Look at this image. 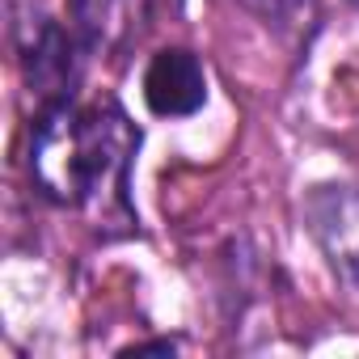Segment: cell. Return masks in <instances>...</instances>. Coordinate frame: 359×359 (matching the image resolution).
Instances as JSON below:
<instances>
[{
	"instance_id": "3957f363",
	"label": "cell",
	"mask_w": 359,
	"mask_h": 359,
	"mask_svg": "<svg viewBox=\"0 0 359 359\" xmlns=\"http://www.w3.org/2000/svg\"><path fill=\"white\" fill-rule=\"evenodd\" d=\"M76 51H81L76 39L64 26H55L51 18L26 22V30H22V68H26L30 89L43 97V106L72 97V89L81 81V55Z\"/></svg>"
},
{
	"instance_id": "6da1fadb",
	"label": "cell",
	"mask_w": 359,
	"mask_h": 359,
	"mask_svg": "<svg viewBox=\"0 0 359 359\" xmlns=\"http://www.w3.org/2000/svg\"><path fill=\"white\" fill-rule=\"evenodd\" d=\"M140 148L135 123L114 106H85L76 97L43 106L30 135V173L60 208L127 212V177Z\"/></svg>"
},
{
	"instance_id": "277c9868",
	"label": "cell",
	"mask_w": 359,
	"mask_h": 359,
	"mask_svg": "<svg viewBox=\"0 0 359 359\" xmlns=\"http://www.w3.org/2000/svg\"><path fill=\"white\" fill-rule=\"evenodd\" d=\"M144 102L156 118H191L208 106V72L187 47H165L144 68Z\"/></svg>"
},
{
	"instance_id": "52a82bcc",
	"label": "cell",
	"mask_w": 359,
	"mask_h": 359,
	"mask_svg": "<svg viewBox=\"0 0 359 359\" xmlns=\"http://www.w3.org/2000/svg\"><path fill=\"white\" fill-rule=\"evenodd\" d=\"M355 5H359V0H355Z\"/></svg>"
},
{
	"instance_id": "7a4b0ae2",
	"label": "cell",
	"mask_w": 359,
	"mask_h": 359,
	"mask_svg": "<svg viewBox=\"0 0 359 359\" xmlns=\"http://www.w3.org/2000/svg\"><path fill=\"white\" fill-rule=\"evenodd\" d=\"M304 229L330 271L359 296V182H317L304 195Z\"/></svg>"
},
{
	"instance_id": "5b68a950",
	"label": "cell",
	"mask_w": 359,
	"mask_h": 359,
	"mask_svg": "<svg viewBox=\"0 0 359 359\" xmlns=\"http://www.w3.org/2000/svg\"><path fill=\"white\" fill-rule=\"evenodd\" d=\"M81 43L93 51H127L140 43L161 9V0H68Z\"/></svg>"
},
{
	"instance_id": "8992f818",
	"label": "cell",
	"mask_w": 359,
	"mask_h": 359,
	"mask_svg": "<svg viewBox=\"0 0 359 359\" xmlns=\"http://www.w3.org/2000/svg\"><path fill=\"white\" fill-rule=\"evenodd\" d=\"M237 5L275 30H300L313 18V0H237Z\"/></svg>"
}]
</instances>
